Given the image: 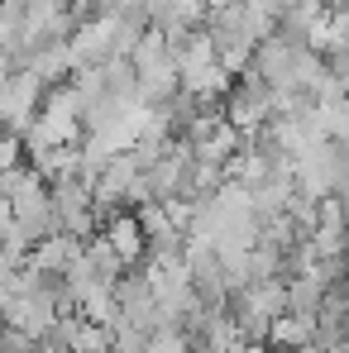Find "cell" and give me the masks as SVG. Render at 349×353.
Instances as JSON below:
<instances>
[{"label":"cell","mask_w":349,"mask_h":353,"mask_svg":"<svg viewBox=\"0 0 349 353\" xmlns=\"http://www.w3.org/2000/svg\"><path fill=\"white\" fill-rule=\"evenodd\" d=\"M82 253H86V263H91V272H96L101 282H115L120 272H124V263L111 253L106 239H82Z\"/></svg>","instance_id":"7"},{"label":"cell","mask_w":349,"mask_h":353,"mask_svg":"<svg viewBox=\"0 0 349 353\" xmlns=\"http://www.w3.org/2000/svg\"><path fill=\"white\" fill-rule=\"evenodd\" d=\"M39 101H44V81L24 67H10V77L0 86V134L19 139L39 115Z\"/></svg>","instance_id":"3"},{"label":"cell","mask_w":349,"mask_h":353,"mask_svg":"<svg viewBox=\"0 0 349 353\" xmlns=\"http://www.w3.org/2000/svg\"><path fill=\"white\" fill-rule=\"evenodd\" d=\"M144 353H191V344H187L182 330H158V334H149Z\"/></svg>","instance_id":"8"},{"label":"cell","mask_w":349,"mask_h":353,"mask_svg":"<svg viewBox=\"0 0 349 353\" xmlns=\"http://www.w3.org/2000/svg\"><path fill=\"white\" fill-rule=\"evenodd\" d=\"M144 5H153V0H144Z\"/></svg>","instance_id":"11"},{"label":"cell","mask_w":349,"mask_h":353,"mask_svg":"<svg viewBox=\"0 0 349 353\" xmlns=\"http://www.w3.org/2000/svg\"><path fill=\"white\" fill-rule=\"evenodd\" d=\"M234 353H268V344H239Z\"/></svg>","instance_id":"10"},{"label":"cell","mask_w":349,"mask_h":353,"mask_svg":"<svg viewBox=\"0 0 349 353\" xmlns=\"http://www.w3.org/2000/svg\"><path fill=\"white\" fill-rule=\"evenodd\" d=\"M106 243H111V253H115L124 268H139L144 263V234H139V225H134V215L129 210H111L106 215Z\"/></svg>","instance_id":"4"},{"label":"cell","mask_w":349,"mask_h":353,"mask_svg":"<svg viewBox=\"0 0 349 353\" xmlns=\"http://www.w3.org/2000/svg\"><path fill=\"white\" fill-rule=\"evenodd\" d=\"M19 158H24V143H19V139H10V134H0V172H5V168H15Z\"/></svg>","instance_id":"9"},{"label":"cell","mask_w":349,"mask_h":353,"mask_svg":"<svg viewBox=\"0 0 349 353\" xmlns=\"http://www.w3.org/2000/svg\"><path fill=\"white\" fill-rule=\"evenodd\" d=\"M263 344L268 349H301V344H311V320L306 315H273L268 320V330H263Z\"/></svg>","instance_id":"6"},{"label":"cell","mask_w":349,"mask_h":353,"mask_svg":"<svg viewBox=\"0 0 349 353\" xmlns=\"http://www.w3.org/2000/svg\"><path fill=\"white\" fill-rule=\"evenodd\" d=\"M77 248H82V239H67V234H48L39 239L34 248H29V258H24V268H34V272H48V277H58L62 268L77 258Z\"/></svg>","instance_id":"5"},{"label":"cell","mask_w":349,"mask_h":353,"mask_svg":"<svg viewBox=\"0 0 349 353\" xmlns=\"http://www.w3.org/2000/svg\"><path fill=\"white\" fill-rule=\"evenodd\" d=\"M220 119L239 134H258L273 119V91L254 72H239V81H230V91L220 96Z\"/></svg>","instance_id":"1"},{"label":"cell","mask_w":349,"mask_h":353,"mask_svg":"<svg viewBox=\"0 0 349 353\" xmlns=\"http://www.w3.org/2000/svg\"><path fill=\"white\" fill-rule=\"evenodd\" d=\"M48 205H53V234L91 239V230H96V201H91V186L82 176L53 181L48 186Z\"/></svg>","instance_id":"2"}]
</instances>
